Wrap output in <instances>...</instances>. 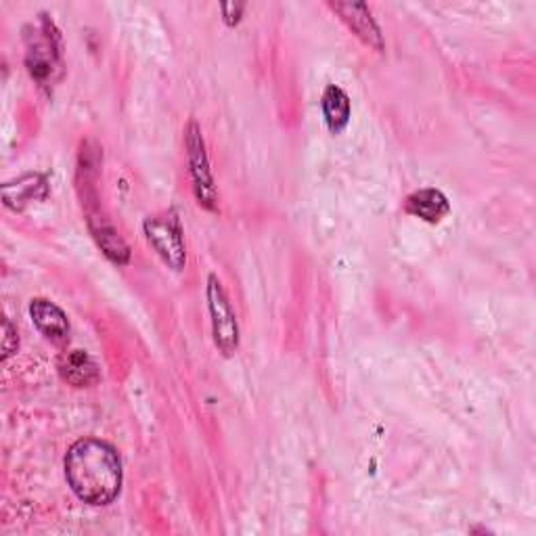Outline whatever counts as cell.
<instances>
[{"label": "cell", "instance_id": "cell-1", "mask_svg": "<svg viewBox=\"0 0 536 536\" xmlns=\"http://www.w3.org/2000/svg\"><path fill=\"white\" fill-rule=\"evenodd\" d=\"M65 478L74 495L88 505L114 503L122 490V461L105 440L82 438L65 455Z\"/></svg>", "mask_w": 536, "mask_h": 536}, {"label": "cell", "instance_id": "cell-2", "mask_svg": "<svg viewBox=\"0 0 536 536\" xmlns=\"http://www.w3.org/2000/svg\"><path fill=\"white\" fill-rule=\"evenodd\" d=\"M145 237L151 248L172 268V271H183L187 264L185 252V237L181 218L174 210L147 218L143 225Z\"/></svg>", "mask_w": 536, "mask_h": 536}, {"label": "cell", "instance_id": "cell-3", "mask_svg": "<svg viewBox=\"0 0 536 536\" xmlns=\"http://www.w3.org/2000/svg\"><path fill=\"white\" fill-rule=\"evenodd\" d=\"M26 42V65L32 78H36L40 84L55 82V72L61 70V44L53 21L42 19L38 30L26 34Z\"/></svg>", "mask_w": 536, "mask_h": 536}, {"label": "cell", "instance_id": "cell-4", "mask_svg": "<svg viewBox=\"0 0 536 536\" xmlns=\"http://www.w3.org/2000/svg\"><path fill=\"white\" fill-rule=\"evenodd\" d=\"M185 147H187V158H189V172L193 181V193L197 204L201 208H206L210 212L216 210V187H214V176L210 170V158L206 151V141L201 137V128L197 122H189L185 130Z\"/></svg>", "mask_w": 536, "mask_h": 536}, {"label": "cell", "instance_id": "cell-5", "mask_svg": "<svg viewBox=\"0 0 536 536\" xmlns=\"http://www.w3.org/2000/svg\"><path fill=\"white\" fill-rule=\"evenodd\" d=\"M208 308L216 348L225 356L235 354L239 348V325L233 306L225 294V287H222L216 275L208 277Z\"/></svg>", "mask_w": 536, "mask_h": 536}, {"label": "cell", "instance_id": "cell-6", "mask_svg": "<svg viewBox=\"0 0 536 536\" xmlns=\"http://www.w3.org/2000/svg\"><path fill=\"white\" fill-rule=\"evenodd\" d=\"M329 7L344 19V24L356 36H359L367 44V47H371L379 53L384 51L382 30H379L377 21L373 19V15L365 3H331Z\"/></svg>", "mask_w": 536, "mask_h": 536}, {"label": "cell", "instance_id": "cell-7", "mask_svg": "<svg viewBox=\"0 0 536 536\" xmlns=\"http://www.w3.org/2000/svg\"><path fill=\"white\" fill-rule=\"evenodd\" d=\"M59 375L63 382H67L74 388H91L99 384L101 371L95 359L84 350H70L63 352L59 359Z\"/></svg>", "mask_w": 536, "mask_h": 536}, {"label": "cell", "instance_id": "cell-8", "mask_svg": "<svg viewBox=\"0 0 536 536\" xmlns=\"http://www.w3.org/2000/svg\"><path fill=\"white\" fill-rule=\"evenodd\" d=\"M30 317L36 325V329L44 335V338L63 344L67 340V333H70V323H67L65 312L53 304L51 300L36 298L30 304Z\"/></svg>", "mask_w": 536, "mask_h": 536}, {"label": "cell", "instance_id": "cell-9", "mask_svg": "<svg viewBox=\"0 0 536 536\" xmlns=\"http://www.w3.org/2000/svg\"><path fill=\"white\" fill-rule=\"evenodd\" d=\"M49 195V183L42 174H24L13 183L3 185V199L5 206L21 212L26 206L34 204V201L47 199Z\"/></svg>", "mask_w": 536, "mask_h": 536}, {"label": "cell", "instance_id": "cell-10", "mask_svg": "<svg viewBox=\"0 0 536 536\" xmlns=\"http://www.w3.org/2000/svg\"><path fill=\"white\" fill-rule=\"evenodd\" d=\"M405 212L430 222V225H436V222L451 212V204L438 189H419L407 197Z\"/></svg>", "mask_w": 536, "mask_h": 536}, {"label": "cell", "instance_id": "cell-11", "mask_svg": "<svg viewBox=\"0 0 536 536\" xmlns=\"http://www.w3.org/2000/svg\"><path fill=\"white\" fill-rule=\"evenodd\" d=\"M321 109H323V118L327 122V128L333 134H340L348 122H350V97L342 91L340 86H327L325 93L321 97Z\"/></svg>", "mask_w": 536, "mask_h": 536}, {"label": "cell", "instance_id": "cell-12", "mask_svg": "<svg viewBox=\"0 0 536 536\" xmlns=\"http://www.w3.org/2000/svg\"><path fill=\"white\" fill-rule=\"evenodd\" d=\"M19 340H17V331L13 329V325L5 319V340H3V361H7L11 354L17 352Z\"/></svg>", "mask_w": 536, "mask_h": 536}, {"label": "cell", "instance_id": "cell-13", "mask_svg": "<svg viewBox=\"0 0 536 536\" xmlns=\"http://www.w3.org/2000/svg\"><path fill=\"white\" fill-rule=\"evenodd\" d=\"M243 9H245L243 3H227V5H222V15H225V21H227L229 26L239 24Z\"/></svg>", "mask_w": 536, "mask_h": 536}]
</instances>
